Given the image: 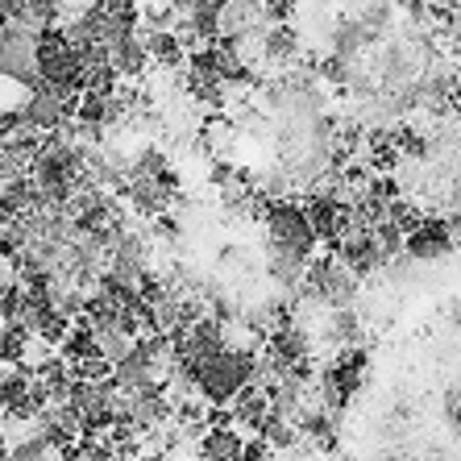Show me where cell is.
<instances>
[{"mask_svg":"<svg viewBox=\"0 0 461 461\" xmlns=\"http://www.w3.org/2000/svg\"><path fill=\"white\" fill-rule=\"evenodd\" d=\"M254 366L258 357L254 354H216L212 362L195 366V370H183V375L192 378V386L200 391L208 408H229L237 399V391H246L254 383Z\"/></svg>","mask_w":461,"mask_h":461,"instance_id":"cell-1","label":"cell"},{"mask_svg":"<svg viewBox=\"0 0 461 461\" xmlns=\"http://www.w3.org/2000/svg\"><path fill=\"white\" fill-rule=\"evenodd\" d=\"M262 216H267V249H279L300 262H312V249H316V233H312L308 216L300 204H287V200H262Z\"/></svg>","mask_w":461,"mask_h":461,"instance_id":"cell-2","label":"cell"},{"mask_svg":"<svg viewBox=\"0 0 461 461\" xmlns=\"http://www.w3.org/2000/svg\"><path fill=\"white\" fill-rule=\"evenodd\" d=\"M0 79L17 87H38V33L22 25L0 30Z\"/></svg>","mask_w":461,"mask_h":461,"instance_id":"cell-3","label":"cell"},{"mask_svg":"<svg viewBox=\"0 0 461 461\" xmlns=\"http://www.w3.org/2000/svg\"><path fill=\"white\" fill-rule=\"evenodd\" d=\"M403 246H408V254L420 258V262H437V258H445L453 249L449 225H440V221H424L411 237H403Z\"/></svg>","mask_w":461,"mask_h":461,"instance_id":"cell-4","label":"cell"},{"mask_svg":"<svg viewBox=\"0 0 461 461\" xmlns=\"http://www.w3.org/2000/svg\"><path fill=\"white\" fill-rule=\"evenodd\" d=\"M108 63H113L117 76L133 79V76H141V71L150 67V59H146V50H141L138 33H129V38H121L117 46H108Z\"/></svg>","mask_w":461,"mask_h":461,"instance_id":"cell-5","label":"cell"},{"mask_svg":"<svg viewBox=\"0 0 461 461\" xmlns=\"http://www.w3.org/2000/svg\"><path fill=\"white\" fill-rule=\"evenodd\" d=\"M241 445L246 440L237 437V429H208L200 437V457L204 461H241Z\"/></svg>","mask_w":461,"mask_h":461,"instance_id":"cell-6","label":"cell"},{"mask_svg":"<svg viewBox=\"0 0 461 461\" xmlns=\"http://www.w3.org/2000/svg\"><path fill=\"white\" fill-rule=\"evenodd\" d=\"M241 461H270V445L262 437L246 440V445H241Z\"/></svg>","mask_w":461,"mask_h":461,"instance_id":"cell-7","label":"cell"},{"mask_svg":"<svg viewBox=\"0 0 461 461\" xmlns=\"http://www.w3.org/2000/svg\"><path fill=\"white\" fill-rule=\"evenodd\" d=\"M0 461H9V445H5V437H0Z\"/></svg>","mask_w":461,"mask_h":461,"instance_id":"cell-8","label":"cell"},{"mask_svg":"<svg viewBox=\"0 0 461 461\" xmlns=\"http://www.w3.org/2000/svg\"><path fill=\"white\" fill-rule=\"evenodd\" d=\"M138 461H171V457H162V453H150V457H138Z\"/></svg>","mask_w":461,"mask_h":461,"instance_id":"cell-9","label":"cell"},{"mask_svg":"<svg viewBox=\"0 0 461 461\" xmlns=\"http://www.w3.org/2000/svg\"><path fill=\"white\" fill-rule=\"evenodd\" d=\"M5 25H9V22H5V9H0V30H5Z\"/></svg>","mask_w":461,"mask_h":461,"instance_id":"cell-10","label":"cell"}]
</instances>
